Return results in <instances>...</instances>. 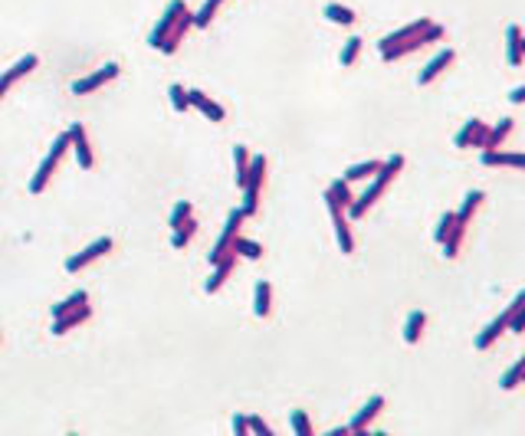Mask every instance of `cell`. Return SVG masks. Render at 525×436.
<instances>
[{"label": "cell", "instance_id": "obj_18", "mask_svg": "<svg viewBox=\"0 0 525 436\" xmlns=\"http://www.w3.org/2000/svg\"><path fill=\"white\" fill-rule=\"evenodd\" d=\"M187 99H191V106H194V108H200V112H204V115H207L210 121H224V119H226L224 106H217V102L210 99L207 92H200V89H191V92H187Z\"/></svg>", "mask_w": 525, "mask_h": 436}, {"label": "cell", "instance_id": "obj_43", "mask_svg": "<svg viewBox=\"0 0 525 436\" xmlns=\"http://www.w3.org/2000/svg\"><path fill=\"white\" fill-rule=\"evenodd\" d=\"M233 433H237V436H246V433H250V426H246V417H240V413L233 417Z\"/></svg>", "mask_w": 525, "mask_h": 436}, {"label": "cell", "instance_id": "obj_29", "mask_svg": "<svg viewBox=\"0 0 525 436\" xmlns=\"http://www.w3.org/2000/svg\"><path fill=\"white\" fill-rule=\"evenodd\" d=\"M377 171H381V161H361V165H351L345 171V181H364V178H375Z\"/></svg>", "mask_w": 525, "mask_h": 436}, {"label": "cell", "instance_id": "obj_11", "mask_svg": "<svg viewBox=\"0 0 525 436\" xmlns=\"http://www.w3.org/2000/svg\"><path fill=\"white\" fill-rule=\"evenodd\" d=\"M69 138H73V151H75V161H79V167H86L89 171L92 165H95V154H92L89 148V138H86V128L75 121V125H69Z\"/></svg>", "mask_w": 525, "mask_h": 436}, {"label": "cell", "instance_id": "obj_19", "mask_svg": "<svg viewBox=\"0 0 525 436\" xmlns=\"http://www.w3.org/2000/svg\"><path fill=\"white\" fill-rule=\"evenodd\" d=\"M237 259H240V256H237V253H230V256H226V259H224V263H217V266H213V276H210V279H207V286H204V292H207V295H213L217 289H224L226 276H230V272L237 269Z\"/></svg>", "mask_w": 525, "mask_h": 436}, {"label": "cell", "instance_id": "obj_12", "mask_svg": "<svg viewBox=\"0 0 525 436\" xmlns=\"http://www.w3.org/2000/svg\"><path fill=\"white\" fill-rule=\"evenodd\" d=\"M381 410H384V397H381V393H375V397H371V400L358 410V417L348 423V433H364V430H368V423L375 420Z\"/></svg>", "mask_w": 525, "mask_h": 436}, {"label": "cell", "instance_id": "obj_7", "mask_svg": "<svg viewBox=\"0 0 525 436\" xmlns=\"http://www.w3.org/2000/svg\"><path fill=\"white\" fill-rule=\"evenodd\" d=\"M434 40H443V27H436V23H430L427 30L420 33V36H414V40H407V43H397V46H390V49H384L381 56L388 62H394V60H401V56H407V53H414V49H420V46H427V43H434Z\"/></svg>", "mask_w": 525, "mask_h": 436}, {"label": "cell", "instance_id": "obj_20", "mask_svg": "<svg viewBox=\"0 0 525 436\" xmlns=\"http://www.w3.org/2000/svg\"><path fill=\"white\" fill-rule=\"evenodd\" d=\"M506 60L509 66H522L525 62V49H522V30L509 23V30H506Z\"/></svg>", "mask_w": 525, "mask_h": 436}, {"label": "cell", "instance_id": "obj_30", "mask_svg": "<svg viewBox=\"0 0 525 436\" xmlns=\"http://www.w3.org/2000/svg\"><path fill=\"white\" fill-rule=\"evenodd\" d=\"M325 16H329L331 23H338V27H351L355 23V10L351 7H342V3H329L325 7Z\"/></svg>", "mask_w": 525, "mask_h": 436}, {"label": "cell", "instance_id": "obj_5", "mask_svg": "<svg viewBox=\"0 0 525 436\" xmlns=\"http://www.w3.org/2000/svg\"><path fill=\"white\" fill-rule=\"evenodd\" d=\"M522 305H525V289H522V292H519V295H515V299H512V305H509V308H506V312H502V315L495 318V322H489V325H486V328H482L480 335H476V348H480V351H486V348L493 345L495 338H499L502 331L509 328L512 315H515V312H519Z\"/></svg>", "mask_w": 525, "mask_h": 436}, {"label": "cell", "instance_id": "obj_23", "mask_svg": "<svg viewBox=\"0 0 525 436\" xmlns=\"http://www.w3.org/2000/svg\"><path fill=\"white\" fill-rule=\"evenodd\" d=\"M253 308H256V315H259V318H270V312H272V286L266 282V279H259V282H256Z\"/></svg>", "mask_w": 525, "mask_h": 436}, {"label": "cell", "instance_id": "obj_15", "mask_svg": "<svg viewBox=\"0 0 525 436\" xmlns=\"http://www.w3.org/2000/svg\"><path fill=\"white\" fill-rule=\"evenodd\" d=\"M92 318V308L89 305H82V308H75V312H66V315H60V318H53V335H66V331H73V328H79V325H86Z\"/></svg>", "mask_w": 525, "mask_h": 436}, {"label": "cell", "instance_id": "obj_44", "mask_svg": "<svg viewBox=\"0 0 525 436\" xmlns=\"http://www.w3.org/2000/svg\"><path fill=\"white\" fill-rule=\"evenodd\" d=\"M509 99H512V102H515V106H522V102H525V86H519V89L512 92Z\"/></svg>", "mask_w": 525, "mask_h": 436}, {"label": "cell", "instance_id": "obj_6", "mask_svg": "<svg viewBox=\"0 0 525 436\" xmlns=\"http://www.w3.org/2000/svg\"><path fill=\"white\" fill-rule=\"evenodd\" d=\"M112 246H115V243H112V237H99V240L89 243L82 253H75V256H69V259H66V272H82L89 263L102 259L105 253H112Z\"/></svg>", "mask_w": 525, "mask_h": 436}, {"label": "cell", "instance_id": "obj_8", "mask_svg": "<svg viewBox=\"0 0 525 436\" xmlns=\"http://www.w3.org/2000/svg\"><path fill=\"white\" fill-rule=\"evenodd\" d=\"M119 73H121L119 62H105L102 69L89 73L86 79H75V82H73V95H89V92L102 89V86H108V82H112V79H115Z\"/></svg>", "mask_w": 525, "mask_h": 436}, {"label": "cell", "instance_id": "obj_31", "mask_svg": "<svg viewBox=\"0 0 525 436\" xmlns=\"http://www.w3.org/2000/svg\"><path fill=\"white\" fill-rule=\"evenodd\" d=\"M482 204V191H469L466 194V200H463V207H460V213H456V223H469V217H473V210Z\"/></svg>", "mask_w": 525, "mask_h": 436}, {"label": "cell", "instance_id": "obj_41", "mask_svg": "<svg viewBox=\"0 0 525 436\" xmlns=\"http://www.w3.org/2000/svg\"><path fill=\"white\" fill-rule=\"evenodd\" d=\"M246 426H250V433H263V436H272V430L266 423L259 420V417H246Z\"/></svg>", "mask_w": 525, "mask_h": 436}, {"label": "cell", "instance_id": "obj_21", "mask_svg": "<svg viewBox=\"0 0 525 436\" xmlns=\"http://www.w3.org/2000/svg\"><path fill=\"white\" fill-rule=\"evenodd\" d=\"M453 56H456L453 49H443V53H436L434 60L427 62V69H423V73L417 75V82H420V86H427V82H434L436 75H440V73H443V69H447V66H450V62H453Z\"/></svg>", "mask_w": 525, "mask_h": 436}, {"label": "cell", "instance_id": "obj_40", "mask_svg": "<svg viewBox=\"0 0 525 436\" xmlns=\"http://www.w3.org/2000/svg\"><path fill=\"white\" fill-rule=\"evenodd\" d=\"M453 226H456V213H443V217H440V226H436V243L447 240L453 233Z\"/></svg>", "mask_w": 525, "mask_h": 436}, {"label": "cell", "instance_id": "obj_17", "mask_svg": "<svg viewBox=\"0 0 525 436\" xmlns=\"http://www.w3.org/2000/svg\"><path fill=\"white\" fill-rule=\"evenodd\" d=\"M331 210V220H335V237H338V246H342V253H351L355 250V240H351V226H348V217L342 207H335V204H329Z\"/></svg>", "mask_w": 525, "mask_h": 436}, {"label": "cell", "instance_id": "obj_33", "mask_svg": "<svg viewBox=\"0 0 525 436\" xmlns=\"http://www.w3.org/2000/svg\"><path fill=\"white\" fill-rule=\"evenodd\" d=\"M463 237H466V226L456 223V226H453V233L447 237V240H443V256H450V259H453V256L460 253V246H463Z\"/></svg>", "mask_w": 525, "mask_h": 436}, {"label": "cell", "instance_id": "obj_4", "mask_svg": "<svg viewBox=\"0 0 525 436\" xmlns=\"http://www.w3.org/2000/svg\"><path fill=\"white\" fill-rule=\"evenodd\" d=\"M243 220H246V217H243V210L240 207H237V210L230 213V217H226V223H224V233H220V237H217V243H213V250H210V266H217V263H224L226 256L233 253V240H237V237H240V223Z\"/></svg>", "mask_w": 525, "mask_h": 436}, {"label": "cell", "instance_id": "obj_10", "mask_svg": "<svg viewBox=\"0 0 525 436\" xmlns=\"http://www.w3.org/2000/svg\"><path fill=\"white\" fill-rule=\"evenodd\" d=\"M36 66H40V60H36V56H23V60H16L14 66H10V69H7V73L0 75V99H3V95H7V92L14 89L16 82H20V79H23V75H30L33 69H36Z\"/></svg>", "mask_w": 525, "mask_h": 436}, {"label": "cell", "instance_id": "obj_9", "mask_svg": "<svg viewBox=\"0 0 525 436\" xmlns=\"http://www.w3.org/2000/svg\"><path fill=\"white\" fill-rule=\"evenodd\" d=\"M184 10H187V7H184V0H171V3H167L165 16L158 20V27L151 30V40H148V43L154 46V49H161V43H165V36H167V33H171V30H174V23H178V20H180V14H184Z\"/></svg>", "mask_w": 525, "mask_h": 436}, {"label": "cell", "instance_id": "obj_22", "mask_svg": "<svg viewBox=\"0 0 525 436\" xmlns=\"http://www.w3.org/2000/svg\"><path fill=\"white\" fill-rule=\"evenodd\" d=\"M351 200H355V197H351V191H348L345 178H338V181L325 191V204H335V207H342V210H348V207H351Z\"/></svg>", "mask_w": 525, "mask_h": 436}, {"label": "cell", "instance_id": "obj_42", "mask_svg": "<svg viewBox=\"0 0 525 436\" xmlns=\"http://www.w3.org/2000/svg\"><path fill=\"white\" fill-rule=\"evenodd\" d=\"M509 328H512V331H525V305L519 308V312H515V315H512Z\"/></svg>", "mask_w": 525, "mask_h": 436}, {"label": "cell", "instance_id": "obj_2", "mask_svg": "<svg viewBox=\"0 0 525 436\" xmlns=\"http://www.w3.org/2000/svg\"><path fill=\"white\" fill-rule=\"evenodd\" d=\"M69 148H73V138H69V132H62V135L53 141V148H49V154L43 158V165L36 167V174H33V181H30V194H43L46 184L53 181V174H56V167H60L62 154Z\"/></svg>", "mask_w": 525, "mask_h": 436}, {"label": "cell", "instance_id": "obj_14", "mask_svg": "<svg viewBox=\"0 0 525 436\" xmlns=\"http://www.w3.org/2000/svg\"><path fill=\"white\" fill-rule=\"evenodd\" d=\"M191 27H194V14H191V10H184V14H180V20L174 23V30H171V33L165 36V43H161V49H158V53H165V56L178 53L180 40H184V33L191 30Z\"/></svg>", "mask_w": 525, "mask_h": 436}, {"label": "cell", "instance_id": "obj_38", "mask_svg": "<svg viewBox=\"0 0 525 436\" xmlns=\"http://www.w3.org/2000/svg\"><path fill=\"white\" fill-rule=\"evenodd\" d=\"M361 43H364V40H358V36H351V40H348L345 49H342V56H338V60H342V66H355V60H358V53H361Z\"/></svg>", "mask_w": 525, "mask_h": 436}, {"label": "cell", "instance_id": "obj_25", "mask_svg": "<svg viewBox=\"0 0 525 436\" xmlns=\"http://www.w3.org/2000/svg\"><path fill=\"white\" fill-rule=\"evenodd\" d=\"M423 325H427V315H423L420 308L407 315V325H404V341H407V345H417L420 335H423Z\"/></svg>", "mask_w": 525, "mask_h": 436}, {"label": "cell", "instance_id": "obj_27", "mask_svg": "<svg viewBox=\"0 0 525 436\" xmlns=\"http://www.w3.org/2000/svg\"><path fill=\"white\" fill-rule=\"evenodd\" d=\"M194 237H197V220H194V213H191V217H187V220H184V223L174 230L171 243H174V250H184V246L194 240Z\"/></svg>", "mask_w": 525, "mask_h": 436}, {"label": "cell", "instance_id": "obj_32", "mask_svg": "<svg viewBox=\"0 0 525 436\" xmlns=\"http://www.w3.org/2000/svg\"><path fill=\"white\" fill-rule=\"evenodd\" d=\"M233 253H237V256H246V259H259V256H263V246H259L256 240L237 237V240H233Z\"/></svg>", "mask_w": 525, "mask_h": 436}, {"label": "cell", "instance_id": "obj_26", "mask_svg": "<svg viewBox=\"0 0 525 436\" xmlns=\"http://www.w3.org/2000/svg\"><path fill=\"white\" fill-rule=\"evenodd\" d=\"M82 305H89V292H73L69 299H62V302H56L53 305V318H60V315H66V312H75V308H82Z\"/></svg>", "mask_w": 525, "mask_h": 436}, {"label": "cell", "instance_id": "obj_34", "mask_svg": "<svg viewBox=\"0 0 525 436\" xmlns=\"http://www.w3.org/2000/svg\"><path fill=\"white\" fill-rule=\"evenodd\" d=\"M220 3H224V0H204V7L194 14V27H210V23H213V14L220 10Z\"/></svg>", "mask_w": 525, "mask_h": 436}, {"label": "cell", "instance_id": "obj_46", "mask_svg": "<svg viewBox=\"0 0 525 436\" xmlns=\"http://www.w3.org/2000/svg\"><path fill=\"white\" fill-rule=\"evenodd\" d=\"M522 49H525V36H522Z\"/></svg>", "mask_w": 525, "mask_h": 436}, {"label": "cell", "instance_id": "obj_45", "mask_svg": "<svg viewBox=\"0 0 525 436\" xmlns=\"http://www.w3.org/2000/svg\"><path fill=\"white\" fill-rule=\"evenodd\" d=\"M522 384H525V371H522Z\"/></svg>", "mask_w": 525, "mask_h": 436}, {"label": "cell", "instance_id": "obj_3", "mask_svg": "<svg viewBox=\"0 0 525 436\" xmlns=\"http://www.w3.org/2000/svg\"><path fill=\"white\" fill-rule=\"evenodd\" d=\"M263 181H266V158H263V154H253V158H250V181L243 187V207H240L243 217H253L256 213Z\"/></svg>", "mask_w": 525, "mask_h": 436}, {"label": "cell", "instance_id": "obj_28", "mask_svg": "<svg viewBox=\"0 0 525 436\" xmlns=\"http://www.w3.org/2000/svg\"><path fill=\"white\" fill-rule=\"evenodd\" d=\"M509 135H512V119H502V121H499V125L493 128V132L486 135V145H482V151H495Z\"/></svg>", "mask_w": 525, "mask_h": 436}, {"label": "cell", "instance_id": "obj_35", "mask_svg": "<svg viewBox=\"0 0 525 436\" xmlns=\"http://www.w3.org/2000/svg\"><path fill=\"white\" fill-rule=\"evenodd\" d=\"M480 125H482L480 119H469V121H466L463 132L456 135V148H469V145H473V138H476V132H480Z\"/></svg>", "mask_w": 525, "mask_h": 436}, {"label": "cell", "instance_id": "obj_1", "mask_svg": "<svg viewBox=\"0 0 525 436\" xmlns=\"http://www.w3.org/2000/svg\"><path fill=\"white\" fill-rule=\"evenodd\" d=\"M401 167H404V158H401V154H394V158H388V161H384V165H381V171H377L375 174V181H371V187H368V191H364V194L358 197V200H351V207H348V217H351V220H361V217H364V213H368V207H371V204H375L377 197L384 194V191H388V184L394 181V178H397V171H401Z\"/></svg>", "mask_w": 525, "mask_h": 436}, {"label": "cell", "instance_id": "obj_39", "mask_svg": "<svg viewBox=\"0 0 525 436\" xmlns=\"http://www.w3.org/2000/svg\"><path fill=\"white\" fill-rule=\"evenodd\" d=\"M292 430L299 436H312V423L305 417V410H292Z\"/></svg>", "mask_w": 525, "mask_h": 436}, {"label": "cell", "instance_id": "obj_13", "mask_svg": "<svg viewBox=\"0 0 525 436\" xmlns=\"http://www.w3.org/2000/svg\"><path fill=\"white\" fill-rule=\"evenodd\" d=\"M427 27H430V20H427V16H420V20H414V23H407V27H401V30L397 33H390V36H384V40H381V53H384V49H390V46H397V43H407V40H414V36H420V33L427 30Z\"/></svg>", "mask_w": 525, "mask_h": 436}, {"label": "cell", "instance_id": "obj_24", "mask_svg": "<svg viewBox=\"0 0 525 436\" xmlns=\"http://www.w3.org/2000/svg\"><path fill=\"white\" fill-rule=\"evenodd\" d=\"M250 158H253V154H250V151L243 148V145H237V148H233V165H237V187H246V181H250Z\"/></svg>", "mask_w": 525, "mask_h": 436}, {"label": "cell", "instance_id": "obj_37", "mask_svg": "<svg viewBox=\"0 0 525 436\" xmlns=\"http://www.w3.org/2000/svg\"><path fill=\"white\" fill-rule=\"evenodd\" d=\"M191 213H194V207H191V200H180L178 207L171 210V220H167V226H171V230H178V226L184 223V220H187Z\"/></svg>", "mask_w": 525, "mask_h": 436}, {"label": "cell", "instance_id": "obj_16", "mask_svg": "<svg viewBox=\"0 0 525 436\" xmlns=\"http://www.w3.org/2000/svg\"><path fill=\"white\" fill-rule=\"evenodd\" d=\"M482 165L486 167H522L525 171V154L522 151H482Z\"/></svg>", "mask_w": 525, "mask_h": 436}, {"label": "cell", "instance_id": "obj_36", "mask_svg": "<svg viewBox=\"0 0 525 436\" xmlns=\"http://www.w3.org/2000/svg\"><path fill=\"white\" fill-rule=\"evenodd\" d=\"M167 95H171V106H174V112H187V108H191V99H187V89H184V86H178V82H174V86L167 89Z\"/></svg>", "mask_w": 525, "mask_h": 436}]
</instances>
